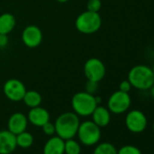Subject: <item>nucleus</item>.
<instances>
[{"mask_svg": "<svg viewBox=\"0 0 154 154\" xmlns=\"http://www.w3.org/2000/svg\"><path fill=\"white\" fill-rule=\"evenodd\" d=\"M81 122L79 116L73 112H66L60 114L55 122V134L66 140L73 139L77 134Z\"/></svg>", "mask_w": 154, "mask_h": 154, "instance_id": "obj_1", "label": "nucleus"}, {"mask_svg": "<svg viewBox=\"0 0 154 154\" xmlns=\"http://www.w3.org/2000/svg\"><path fill=\"white\" fill-rule=\"evenodd\" d=\"M128 81L137 90H149L154 85V74L151 67L146 64H137L131 67L128 73Z\"/></svg>", "mask_w": 154, "mask_h": 154, "instance_id": "obj_2", "label": "nucleus"}, {"mask_svg": "<svg viewBox=\"0 0 154 154\" xmlns=\"http://www.w3.org/2000/svg\"><path fill=\"white\" fill-rule=\"evenodd\" d=\"M73 112L78 116H91L94 109L98 105L97 98L87 92H79L75 94L71 101Z\"/></svg>", "mask_w": 154, "mask_h": 154, "instance_id": "obj_3", "label": "nucleus"}, {"mask_svg": "<svg viewBox=\"0 0 154 154\" xmlns=\"http://www.w3.org/2000/svg\"><path fill=\"white\" fill-rule=\"evenodd\" d=\"M102 26V17L98 12L86 10L81 13L75 20V27L80 33L92 35L99 31Z\"/></svg>", "mask_w": 154, "mask_h": 154, "instance_id": "obj_4", "label": "nucleus"}, {"mask_svg": "<svg viewBox=\"0 0 154 154\" xmlns=\"http://www.w3.org/2000/svg\"><path fill=\"white\" fill-rule=\"evenodd\" d=\"M76 136L85 146H94L98 144L102 137L101 128L93 121H85L80 123Z\"/></svg>", "mask_w": 154, "mask_h": 154, "instance_id": "obj_5", "label": "nucleus"}, {"mask_svg": "<svg viewBox=\"0 0 154 154\" xmlns=\"http://www.w3.org/2000/svg\"><path fill=\"white\" fill-rule=\"evenodd\" d=\"M131 104V98L129 93L116 91L111 94L108 99L107 108L112 113L122 114L126 112Z\"/></svg>", "mask_w": 154, "mask_h": 154, "instance_id": "obj_6", "label": "nucleus"}, {"mask_svg": "<svg viewBox=\"0 0 154 154\" xmlns=\"http://www.w3.org/2000/svg\"><path fill=\"white\" fill-rule=\"evenodd\" d=\"M84 72L88 81L98 84L104 78L106 74V67L102 60L93 57L85 62Z\"/></svg>", "mask_w": 154, "mask_h": 154, "instance_id": "obj_7", "label": "nucleus"}, {"mask_svg": "<svg viewBox=\"0 0 154 154\" xmlns=\"http://www.w3.org/2000/svg\"><path fill=\"white\" fill-rule=\"evenodd\" d=\"M148 120L140 110H131L128 112L125 117L126 128L132 133H140L147 128Z\"/></svg>", "mask_w": 154, "mask_h": 154, "instance_id": "obj_8", "label": "nucleus"}, {"mask_svg": "<svg viewBox=\"0 0 154 154\" xmlns=\"http://www.w3.org/2000/svg\"><path fill=\"white\" fill-rule=\"evenodd\" d=\"M4 94L12 102H20L23 100L26 88L22 81L18 79H8L3 87Z\"/></svg>", "mask_w": 154, "mask_h": 154, "instance_id": "obj_9", "label": "nucleus"}, {"mask_svg": "<svg viewBox=\"0 0 154 154\" xmlns=\"http://www.w3.org/2000/svg\"><path fill=\"white\" fill-rule=\"evenodd\" d=\"M22 41L26 46L29 48H35L39 46L43 41V33L36 26H27L23 30Z\"/></svg>", "mask_w": 154, "mask_h": 154, "instance_id": "obj_10", "label": "nucleus"}, {"mask_svg": "<svg viewBox=\"0 0 154 154\" xmlns=\"http://www.w3.org/2000/svg\"><path fill=\"white\" fill-rule=\"evenodd\" d=\"M28 125V119L22 112H15L13 113L8 122V131H10L15 135H17L25 131H26Z\"/></svg>", "mask_w": 154, "mask_h": 154, "instance_id": "obj_11", "label": "nucleus"}, {"mask_svg": "<svg viewBox=\"0 0 154 154\" xmlns=\"http://www.w3.org/2000/svg\"><path fill=\"white\" fill-rule=\"evenodd\" d=\"M16 135L8 130L0 131V154H11L17 149Z\"/></svg>", "mask_w": 154, "mask_h": 154, "instance_id": "obj_12", "label": "nucleus"}, {"mask_svg": "<svg viewBox=\"0 0 154 154\" xmlns=\"http://www.w3.org/2000/svg\"><path fill=\"white\" fill-rule=\"evenodd\" d=\"M27 119L28 122L34 126L42 127L50 121V113L46 109L41 106H37L30 109L27 114Z\"/></svg>", "mask_w": 154, "mask_h": 154, "instance_id": "obj_13", "label": "nucleus"}, {"mask_svg": "<svg viewBox=\"0 0 154 154\" xmlns=\"http://www.w3.org/2000/svg\"><path fill=\"white\" fill-rule=\"evenodd\" d=\"M44 154H64V140L57 135L51 136L45 143Z\"/></svg>", "mask_w": 154, "mask_h": 154, "instance_id": "obj_14", "label": "nucleus"}, {"mask_svg": "<svg viewBox=\"0 0 154 154\" xmlns=\"http://www.w3.org/2000/svg\"><path fill=\"white\" fill-rule=\"evenodd\" d=\"M92 121L100 128L106 127L111 122V112L108 108L103 106H98L92 113Z\"/></svg>", "mask_w": 154, "mask_h": 154, "instance_id": "obj_15", "label": "nucleus"}, {"mask_svg": "<svg viewBox=\"0 0 154 154\" xmlns=\"http://www.w3.org/2000/svg\"><path fill=\"white\" fill-rule=\"evenodd\" d=\"M17 20L14 15L10 13H4L0 15V35H8L16 27Z\"/></svg>", "mask_w": 154, "mask_h": 154, "instance_id": "obj_16", "label": "nucleus"}, {"mask_svg": "<svg viewBox=\"0 0 154 154\" xmlns=\"http://www.w3.org/2000/svg\"><path fill=\"white\" fill-rule=\"evenodd\" d=\"M22 101L27 107H29L31 109V108L40 106V104L42 103V96L38 92L30 90V91L26 92L25 96Z\"/></svg>", "mask_w": 154, "mask_h": 154, "instance_id": "obj_17", "label": "nucleus"}, {"mask_svg": "<svg viewBox=\"0 0 154 154\" xmlns=\"http://www.w3.org/2000/svg\"><path fill=\"white\" fill-rule=\"evenodd\" d=\"M17 139V147L27 149L31 147L34 143V137L30 132H27L26 131L16 135Z\"/></svg>", "mask_w": 154, "mask_h": 154, "instance_id": "obj_18", "label": "nucleus"}, {"mask_svg": "<svg viewBox=\"0 0 154 154\" xmlns=\"http://www.w3.org/2000/svg\"><path fill=\"white\" fill-rule=\"evenodd\" d=\"M82 149L81 144L74 140L73 139H69L64 140V153L65 154H81Z\"/></svg>", "mask_w": 154, "mask_h": 154, "instance_id": "obj_19", "label": "nucleus"}, {"mask_svg": "<svg viewBox=\"0 0 154 154\" xmlns=\"http://www.w3.org/2000/svg\"><path fill=\"white\" fill-rule=\"evenodd\" d=\"M93 154H117V149L110 142H102L95 147Z\"/></svg>", "mask_w": 154, "mask_h": 154, "instance_id": "obj_20", "label": "nucleus"}, {"mask_svg": "<svg viewBox=\"0 0 154 154\" xmlns=\"http://www.w3.org/2000/svg\"><path fill=\"white\" fill-rule=\"evenodd\" d=\"M117 154H142L141 150L134 145H124L117 150Z\"/></svg>", "mask_w": 154, "mask_h": 154, "instance_id": "obj_21", "label": "nucleus"}, {"mask_svg": "<svg viewBox=\"0 0 154 154\" xmlns=\"http://www.w3.org/2000/svg\"><path fill=\"white\" fill-rule=\"evenodd\" d=\"M101 8H102V1L101 0H88L87 10L99 13Z\"/></svg>", "mask_w": 154, "mask_h": 154, "instance_id": "obj_22", "label": "nucleus"}, {"mask_svg": "<svg viewBox=\"0 0 154 154\" xmlns=\"http://www.w3.org/2000/svg\"><path fill=\"white\" fill-rule=\"evenodd\" d=\"M42 130H43V132L47 135V136H54L55 134V126H54V123H52L50 121L48 122H46L45 125H43L42 127Z\"/></svg>", "mask_w": 154, "mask_h": 154, "instance_id": "obj_23", "label": "nucleus"}, {"mask_svg": "<svg viewBox=\"0 0 154 154\" xmlns=\"http://www.w3.org/2000/svg\"><path fill=\"white\" fill-rule=\"evenodd\" d=\"M131 88H132V86L128 80H123L119 85V90L122 92H124V93H129L131 90Z\"/></svg>", "mask_w": 154, "mask_h": 154, "instance_id": "obj_24", "label": "nucleus"}, {"mask_svg": "<svg viewBox=\"0 0 154 154\" xmlns=\"http://www.w3.org/2000/svg\"><path fill=\"white\" fill-rule=\"evenodd\" d=\"M96 87H97V83L88 81V83L86 85V92L89 93V94H94V93L96 91Z\"/></svg>", "mask_w": 154, "mask_h": 154, "instance_id": "obj_25", "label": "nucleus"}, {"mask_svg": "<svg viewBox=\"0 0 154 154\" xmlns=\"http://www.w3.org/2000/svg\"><path fill=\"white\" fill-rule=\"evenodd\" d=\"M8 43V36L6 35H0V46H6Z\"/></svg>", "mask_w": 154, "mask_h": 154, "instance_id": "obj_26", "label": "nucleus"}, {"mask_svg": "<svg viewBox=\"0 0 154 154\" xmlns=\"http://www.w3.org/2000/svg\"><path fill=\"white\" fill-rule=\"evenodd\" d=\"M149 94H150V96L152 97V99H154V85L149 88Z\"/></svg>", "mask_w": 154, "mask_h": 154, "instance_id": "obj_27", "label": "nucleus"}, {"mask_svg": "<svg viewBox=\"0 0 154 154\" xmlns=\"http://www.w3.org/2000/svg\"><path fill=\"white\" fill-rule=\"evenodd\" d=\"M56 1H57L58 3H66V2L69 1V0H56Z\"/></svg>", "mask_w": 154, "mask_h": 154, "instance_id": "obj_28", "label": "nucleus"}, {"mask_svg": "<svg viewBox=\"0 0 154 154\" xmlns=\"http://www.w3.org/2000/svg\"><path fill=\"white\" fill-rule=\"evenodd\" d=\"M152 131H153V134H154V120H153V122H152Z\"/></svg>", "mask_w": 154, "mask_h": 154, "instance_id": "obj_29", "label": "nucleus"}, {"mask_svg": "<svg viewBox=\"0 0 154 154\" xmlns=\"http://www.w3.org/2000/svg\"><path fill=\"white\" fill-rule=\"evenodd\" d=\"M151 69H152V72H153V74H154V63H153V65H152Z\"/></svg>", "mask_w": 154, "mask_h": 154, "instance_id": "obj_30", "label": "nucleus"}]
</instances>
